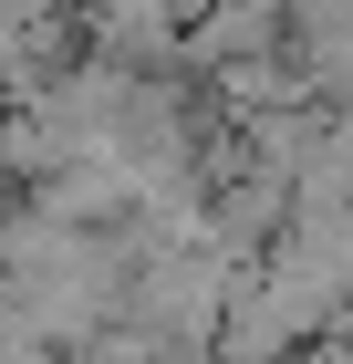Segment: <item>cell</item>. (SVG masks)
Returning <instances> with one entry per match:
<instances>
[{"label":"cell","instance_id":"6da1fadb","mask_svg":"<svg viewBox=\"0 0 353 364\" xmlns=\"http://www.w3.org/2000/svg\"><path fill=\"white\" fill-rule=\"evenodd\" d=\"M281 364H301V354H281Z\"/></svg>","mask_w":353,"mask_h":364}]
</instances>
